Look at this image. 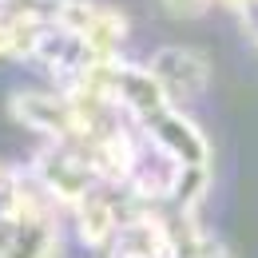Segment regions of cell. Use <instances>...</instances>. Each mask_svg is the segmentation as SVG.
Returning <instances> with one entry per match:
<instances>
[{
    "mask_svg": "<svg viewBox=\"0 0 258 258\" xmlns=\"http://www.w3.org/2000/svg\"><path fill=\"white\" fill-rule=\"evenodd\" d=\"M147 68H151V76L159 80V88L175 99L179 107H183L187 99L203 96L207 84H211V60H207L199 48H191V44H167V48H159V52L147 60Z\"/></svg>",
    "mask_w": 258,
    "mask_h": 258,
    "instance_id": "3",
    "label": "cell"
},
{
    "mask_svg": "<svg viewBox=\"0 0 258 258\" xmlns=\"http://www.w3.org/2000/svg\"><path fill=\"white\" fill-rule=\"evenodd\" d=\"M56 20L76 32L96 60H119L127 44V16L103 0H60Z\"/></svg>",
    "mask_w": 258,
    "mask_h": 258,
    "instance_id": "2",
    "label": "cell"
},
{
    "mask_svg": "<svg viewBox=\"0 0 258 258\" xmlns=\"http://www.w3.org/2000/svg\"><path fill=\"white\" fill-rule=\"evenodd\" d=\"M4 175H8V167H4V163H0V179H4Z\"/></svg>",
    "mask_w": 258,
    "mask_h": 258,
    "instance_id": "8",
    "label": "cell"
},
{
    "mask_svg": "<svg viewBox=\"0 0 258 258\" xmlns=\"http://www.w3.org/2000/svg\"><path fill=\"white\" fill-rule=\"evenodd\" d=\"M219 8H226V12H234V16H242V12H250L258 0H215Z\"/></svg>",
    "mask_w": 258,
    "mask_h": 258,
    "instance_id": "7",
    "label": "cell"
},
{
    "mask_svg": "<svg viewBox=\"0 0 258 258\" xmlns=\"http://www.w3.org/2000/svg\"><path fill=\"white\" fill-rule=\"evenodd\" d=\"M163 8L179 20H191V16H203L207 8H215V0H163Z\"/></svg>",
    "mask_w": 258,
    "mask_h": 258,
    "instance_id": "5",
    "label": "cell"
},
{
    "mask_svg": "<svg viewBox=\"0 0 258 258\" xmlns=\"http://www.w3.org/2000/svg\"><path fill=\"white\" fill-rule=\"evenodd\" d=\"M238 20H242V32H246V40L254 44V52H258V4L250 8V12H242Z\"/></svg>",
    "mask_w": 258,
    "mask_h": 258,
    "instance_id": "6",
    "label": "cell"
},
{
    "mask_svg": "<svg viewBox=\"0 0 258 258\" xmlns=\"http://www.w3.org/2000/svg\"><path fill=\"white\" fill-rule=\"evenodd\" d=\"M20 127L36 131L44 143H72L80 135V107L64 88H24L8 103Z\"/></svg>",
    "mask_w": 258,
    "mask_h": 258,
    "instance_id": "1",
    "label": "cell"
},
{
    "mask_svg": "<svg viewBox=\"0 0 258 258\" xmlns=\"http://www.w3.org/2000/svg\"><path fill=\"white\" fill-rule=\"evenodd\" d=\"M107 258H179L175 254V238L167 230V219L159 211H139L115 230V238L107 242Z\"/></svg>",
    "mask_w": 258,
    "mask_h": 258,
    "instance_id": "4",
    "label": "cell"
}]
</instances>
